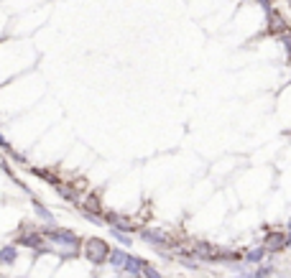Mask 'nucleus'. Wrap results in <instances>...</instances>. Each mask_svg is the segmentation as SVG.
<instances>
[{"instance_id":"nucleus-1","label":"nucleus","mask_w":291,"mask_h":278,"mask_svg":"<svg viewBox=\"0 0 291 278\" xmlns=\"http://www.w3.org/2000/svg\"><path fill=\"white\" fill-rule=\"evenodd\" d=\"M85 258L90 260V263H95V265H100V263H105L107 260V255H110V248H107V243H102L100 237H90V240L85 243Z\"/></svg>"},{"instance_id":"nucleus-2","label":"nucleus","mask_w":291,"mask_h":278,"mask_svg":"<svg viewBox=\"0 0 291 278\" xmlns=\"http://www.w3.org/2000/svg\"><path fill=\"white\" fill-rule=\"evenodd\" d=\"M143 270H146V260H141V258H133V255L128 253V258H126V265H123V273H128V275H143Z\"/></svg>"},{"instance_id":"nucleus-3","label":"nucleus","mask_w":291,"mask_h":278,"mask_svg":"<svg viewBox=\"0 0 291 278\" xmlns=\"http://www.w3.org/2000/svg\"><path fill=\"white\" fill-rule=\"evenodd\" d=\"M263 248L266 250H281V248H286V235L283 232H271Z\"/></svg>"},{"instance_id":"nucleus-4","label":"nucleus","mask_w":291,"mask_h":278,"mask_svg":"<svg viewBox=\"0 0 291 278\" xmlns=\"http://www.w3.org/2000/svg\"><path fill=\"white\" fill-rule=\"evenodd\" d=\"M16 260H18V248L16 245L0 248V265H13Z\"/></svg>"},{"instance_id":"nucleus-5","label":"nucleus","mask_w":291,"mask_h":278,"mask_svg":"<svg viewBox=\"0 0 291 278\" xmlns=\"http://www.w3.org/2000/svg\"><path fill=\"white\" fill-rule=\"evenodd\" d=\"M126 258H128V253H123V250H110V255H107V263L112 265V268H118V270H123V265H126Z\"/></svg>"},{"instance_id":"nucleus-6","label":"nucleus","mask_w":291,"mask_h":278,"mask_svg":"<svg viewBox=\"0 0 291 278\" xmlns=\"http://www.w3.org/2000/svg\"><path fill=\"white\" fill-rule=\"evenodd\" d=\"M266 253H268V250H266L263 245H258V248H253V250L245 253V260H248V263H261V260L266 258Z\"/></svg>"},{"instance_id":"nucleus-7","label":"nucleus","mask_w":291,"mask_h":278,"mask_svg":"<svg viewBox=\"0 0 291 278\" xmlns=\"http://www.w3.org/2000/svg\"><path fill=\"white\" fill-rule=\"evenodd\" d=\"M33 210H36V215H38L41 220H46L49 225H54V215H51L44 204H41V202H36V199H33Z\"/></svg>"},{"instance_id":"nucleus-8","label":"nucleus","mask_w":291,"mask_h":278,"mask_svg":"<svg viewBox=\"0 0 291 278\" xmlns=\"http://www.w3.org/2000/svg\"><path fill=\"white\" fill-rule=\"evenodd\" d=\"M268 18H271V28H273L276 33H281V36H283V33H286V23L281 21V16H273V11H271V13H268Z\"/></svg>"},{"instance_id":"nucleus-9","label":"nucleus","mask_w":291,"mask_h":278,"mask_svg":"<svg viewBox=\"0 0 291 278\" xmlns=\"http://www.w3.org/2000/svg\"><path fill=\"white\" fill-rule=\"evenodd\" d=\"M143 240L151 243V245H166V237L158 235V232H143Z\"/></svg>"},{"instance_id":"nucleus-10","label":"nucleus","mask_w":291,"mask_h":278,"mask_svg":"<svg viewBox=\"0 0 291 278\" xmlns=\"http://www.w3.org/2000/svg\"><path fill=\"white\" fill-rule=\"evenodd\" d=\"M112 235H115V237H118V240H120V243H123V245H131V237H128V235H126V232H120V230H112Z\"/></svg>"},{"instance_id":"nucleus-11","label":"nucleus","mask_w":291,"mask_h":278,"mask_svg":"<svg viewBox=\"0 0 291 278\" xmlns=\"http://www.w3.org/2000/svg\"><path fill=\"white\" fill-rule=\"evenodd\" d=\"M143 275H146V278H161V275H158V273H156L153 268H148V265H146V270H143Z\"/></svg>"},{"instance_id":"nucleus-12","label":"nucleus","mask_w":291,"mask_h":278,"mask_svg":"<svg viewBox=\"0 0 291 278\" xmlns=\"http://www.w3.org/2000/svg\"><path fill=\"white\" fill-rule=\"evenodd\" d=\"M0 148H6V151H11V146H8V141H6L3 135H0Z\"/></svg>"},{"instance_id":"nucleus-13","label":"nucleus","mask_w":291,"mask_h":278,"mask_svg":"<svg viewBox=\"0 0 291 278\" xmlns=\"http://www.w3.org/2000/svg\"><path fill=\"white\" fill-rule=\"evenodd\" d=\"M286 245H291V230L286 232Z\"/></svg>"},{"instance_id":"nucleus-14","label":"nucleus","mask_w":291,"mask_h":278,"mask_svg":"<svg viewBox=\"0 0 291 278\" xmlns=\"http://www.w3.org/2000/svg\"><path fill=\"white\" fill-rule=\"evenodd\" d=\"M288 230H291V222H288Z\"/></svg>"},{"instance_id":"nucleus-15","label":"nucleus","mask_w":291,"mask_h":278,"mask_svg":"<svg viewBox=\"0 0 291 278\" xmlns=\"http://www.w3.org/2000/svg\"><path fill=\"white\" fill-rule=\"evenodd\" d=\"M288 3H291V0H288Z\"/></svg>"}]
</instances>
